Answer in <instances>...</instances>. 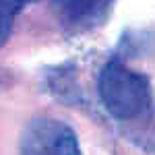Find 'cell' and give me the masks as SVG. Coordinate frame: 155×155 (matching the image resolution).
I'll list each match as a JSON object with an SVG mask.
<instances>
[{
  "mask_svg": "<svg viewBox=\"0 0 155 155\" xmlns=\"http://www.w3.org/2000/svg\"><path fill=\"white\" fill-rule=\"evenodd\" d=\"M99 97L107 112L122 122L145 118L153 106L149 81L118 60H110L99 72Z\"/></svg>",
  "mask_w": 155,
  "mask_h": 155,
  "instance_id": "6da1fadb",
  "label": "cell"
},
{
  "mask_svg": "<svg viewBox=\"0 0 155 155\" xmlns=\"http://www.w3.org/2000/svg\"><path fill=\"white\" fill-rule=\"evenodd\" d=\"M21 155H81V149L68 124L37 118L23 132Z\"/></svg>",
  "mask_w": 155,
  "mask_h": 155,
  "instance_id": "7a4b0ae2",
  "label": "cell"
},
{
  "mask_svg": "<svg viewBox=\"0 0 155 155\" xmlns=\"http://www.w3.org/2000/svg\"><path fill=\"white\" fill-rule=\"evenodd\" d=\"M114 0H52L58 19L66 27L85 29L99 23Z\"/></svg>",
  "mask_w": 155,
  "mask_h": 155,
  "instance_id": "3957f363",
  "label": "cell"
},
{
  "mask_svg": "<svg viewBox=\"0 0 155 155\" xmlns=\"http://www.w3.org/2000/svg\"><path fill=\"white\" fill-rule=\"evenodd\" d=\"M31 0H0V46H4V41L8 39L12 31V25L17 15L25 8V4H29Z\"/></svg>",
  "mask_w": 155,
  "mask_h": 155,
  "instance_id": "277c9868",
  "label": "cell"
}]
</instances>
